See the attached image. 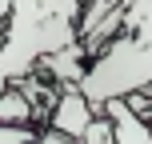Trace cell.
I'll use <instances>...</instances> for the list:
<instances>
[{
    "label": "cell",
    "instance_id": "1",
    "mask_svg": "<svg viewBox=\"0 0 152 144\" xmlns=\"http://www.w3.org/2000/svg\"><path fill=\"white\" fill-rule=\"evenodd\" d=\"M80 0H12L0 20V92L28 76L40 56L80 40Z\"/></svg>",
    "mask_w": 152,
    "mask_h": 144
},
{
    "label": "cell",
    "instance_id": "2",
    "mask_svg": "<svg viewBox=\"0 0 152 144\" xmlns=\"http://www.w3.org/2000/svg\"><path fill=\"white\" fill-rule=\"evenodd\" d=\"M100 108H92V100L84 96L76 84H64L60 96H56V104H52V112H48V120H44V128L60 132V136H68V140H80V132L88 128V120Z\"/></svg>",
    "mask_w": 152,
    "mask_h": 144
},
{
    "label": "cell",
    "instance_id": "3",
    "mask_svg": "<svg viewBox=\"0 0 152 144\" xmlns=\"http://www.w3.org/2000/svg\"><path fill=\"white\" fill-rule=\"evenodd\" d=\"M100 112L112 120V132H116V144H152V128L144 124V116L128 104L124 96H112L100 104Z\"/></svg>",
    "mask_w": 152,
    "mask_h": 144
},
{
    "label": "cell",
    "instance_id": "4",
    "mask_svg": "<svg viewBox=\"0 0 152 144\" xmlns=\"http://www.w3.org/2000/svg\"><path fill=\"white\" fill-rule=\"evenodd\" d=\"M84 68H88V52H84V44L76 40V44L60 48V52H48V56H40V64H36L32 72H48V80L64 88V84H80Z\"/></svg>",
    "mask_w": 152,
    "mask_h": 144
},
{
    "label": "cell",
    "instance_id": "5",
    "mask_svg": "<svg viewBox=\"0 0 152 144\" xmlns=\"http://www.w3.org/2000/svg\"><path fill=\"white\" fill-rule=\"evenodd\" d=\"M80 144H116V132H112V120L104 112H96L88 120V128L80 132Z\"/></svg>",
    "mask_w": 152,
    "mask_h": 144
},
{
    "label": "cell",
    "instance_id": "6",
    "mask_svg": "<svg viewBox=\"0 0 152 144\" xmlns=\"http://www.w3.org/2000/svg\"><path fill=\"white\" fill-rule=\"evenodd\" d=\"M36 136H40L36 124H0V144H28Z\"/></svg>",
    "mask_w": 152,
    "mask_h": 144
},
{
    "label": "cell",
    "instance_id": "7",
    "mask_svg": "<svg viewBox=\"0 0 152 144\" xmlns=\"http://www.w3.org/2000/svg\"><path fill=\"white\" fill-rule=\"evenodd\" d=\"M28 144H80V140H68V136H60V132H52V128H40V136L28 140Z\"/></svg>",
    "mask_w": 152,
    "mask_h": 144
},
{
    "label": "cell",
    "instance_id": "8",
    "mask_svg": "<svg viewBox=\"0 0 152 144\" xmlns=\"http://www.w3.org/2000/svg\"><path fill=\"white\" fill-rule=\"evenodd\" d=\"M84 4H88V0H80V8H84Z\"/></svg>",
    "mask_w": 152,
    "mask_h": 144
}]
</instances>
